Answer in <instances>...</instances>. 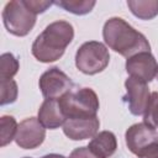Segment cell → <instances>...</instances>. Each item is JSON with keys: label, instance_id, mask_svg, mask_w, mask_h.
Here are the masks:
<instances>
[{"label": "cell", "instance_id": "cell-24", "mask_svg": "<svg viewBox=\"0 0 158 158\" xmlns=\"http://www.w3.org/2000/svg\"><path fill=\"white\" fill-rule=\"evenodd\" d=\"M23 158H31V157H23Z\"/></svg>", "mask_w": 158, "mask_h": 158}, {"label": "cell", "instance_id": "cell-1", "mask_svg": "<svg viewBox=\"0 0 158 158\" xmlns=\"http://www.w3.org/2000/svg\"><path fill=\"white\" fill-rule=\"evenodd\" d=\"M102 38L110 49L126 58L151 52V44L146 36L121 17H111L104 23Z\"/></svg>", "mask_w": 158, "mask_h": 158}, {"label": "cell", "instance_id": "cell-2", "mask_svg": "<svg viewBox=\"0 0 158 158\" xmlns=\"http://www.w3.org/2000/svg\"><path fill=\"white\" fill-rule=\"evenodd\" d=\"M74 38V28L72 23L58 20L49 23L33 41L32 56L42 63H51L59 59L65 48Z\"/></svg>", "mask_w": 158, "mask_h": 158}, {"label": "cell", "instance_id": "cell-15", "mask_svg": "<svg viewBox=\"0 0 158 158\" xmlns=\"http://www.w3.org/2000/svg\"><path fill=\"white\" fill-rule=\"evenodd\" d=\"M54 4L57 6L64 9L65 11L74 14V15H86L94 9V6L96 5V1H89V0H59V1H54Z\"/></svg>", "mask_w": 158, "mask_h": 158}, {"label": "cell", "instance_id": "cell-5", "mask_svg": "<svg viewBox=\"0 0 158 158\" xmlns=\"http://www.w3.org/2000/svg\"><path fill=\"white\" fill-rule=\"evenodd\" d=\"M110 62L107 47L99 41L84 42L75 53V67L86 75L102 72Z\"/></svg>", "mask_w": 158, "mask_h": 158}, {"label": "cell", "instance_id": "cell-13", "mask_svg": "<svg viewBox=\"0 0 158 158\" xmlns=\"http://www.w3.org/2000/svg\"><path fill=\"white\" fill-rule=\"evenodd\" d=\"M88 147L100 158H110L117 148V139L114 132L111 131H101L98 132L91 141L89 142Z\"/></svg>", "mask_w": 158, "mask_h": 158}, {"label": "cell", "instance_id": "cell-17", "mask_svg": "<svg viewBox=\"0 0 158 158\" xmlns=\"http://www.w3.org/2000/svg\"><path fill=\"white\" fill-rule=\"evenodd\" d=\"M19 123L16 122L14 116L2 115L0 117V138H1V147L9 144L12 139H15L17 132Z\"/></svg>", "mask_w": 158, "mask_h": 158}, {"label": "cell", "instance_id": "cell-23", "mask_svg": "<svg viewBox=\"0 0 158 158\" xmlns=\"http://www.w3.org/2000/svg\"><path fill=\"white\" fill-rule=\"evenodd\" d=\"M41 158H67V157H64L62 154H58V153H49V154H46Z\"/></svg>", "mask_w": 158, "mask_h": 158}, {"label": "cell", "instance_id": "cell-10", "mask_svg": "<svg viewBox=\"0 0 158 158\" xmlns=\"http://www.w3.org/2000/svg\"><path fill=\"white\" fill-rule=\"evenodd\" d=\"M125 141L128 151L137 156L149 144L158 143V132L156 128L144 122L133 123L126 130Z\"/></svg>", "mask_w": 158, "mask_h": 158}, {"label": "cell", "instance_id": "cell-21", "mask_svg": "<svg viewBox=\"0 0 158 158\" xmlns=\"http://www.w3.org/2000/svg\"><path fill=\"white\" fill-rule=\"evenodd\" d=\"M69 158H100L98 157L93 151H90V148L86 147H78L74 151H72Z\"/></svg>", "mask_w": 158, "mask_h": 158}, {"label": "cell", "instance_id": "cell-19", "mask_svg": "<svg viewBox=\"0 0 158 158\" xmlns=\"http://www.w3.org/2000/svg\"><path fill=\"white\" fill-rule=\"evenodd\" d=\"M143 122L153 128H158V91L151 93L149 101L143 114Z\"/></svg>", "mask_w": 158, "mask_h": 158}, {"label": "cell", "instance_id": "cell-11", "mask_svg": "<svg viewBox=\"0 0 158 158\" xmlns=\"http://www.w3.org/2000/svg\"><path fill=\"white\" fill-rule=\"evenodd\" d=\"M63 127L64 135L73 141H83L93 138L100 127V120L98 116L93 117H74L67 118Z\"/></svg>", "mask_w": 158, "mask_h": 158}, {"label": "cell", "instance_id": "cell-16", "mask_svg": "<svg viewBox=\"0 0 158 158\" xmlns=\"http://www.w3.org/2000/svg\"><path fill=\"white\" fill-rule=\"evenodd\" d=\"M19 68L20 63L12 53H2L0 57V80L12 79L17 74Z\"/></svg>", "mask_w": 158, "mask_h": 158}, {"label": "cell", "instance_id": "cell-22", "mask_svg": "<svg viewBox=\"0 0 158 158\" xmlns=\"http://www.w3.org/2000/svg\"><path fill=\"white\" fill-rule=\"evenodd\" d=\"M138 158H158V143H152L144 149H142L138 154Z\"/></svg>", "mask_w": 158, "mask_h": 158}, {"label": "cell", "instance_id": "cell-4", "mask_svg": "<svg viewBox=\"0 0 158 158\" xmlns=\"http://www.w3.org/2000/svg\"><path fill=\"white\" fill-rule=\"evenodd\" d=\"M1 17L7 32L17 37L27 36L37 20V15L26 5L25 0L9 1L2 10Z\"/></svg>", "mask_w": 158, "mask_h": 158}, {"label": "cell", "instance_id": "cell-9", "mask_svg": "<svg viewBox=\"0 0 158 158\" xmlns=\"http://www.w3.org/2000/svg\"><path fill=\"white\" fill-rule=\"evenodd\" d=\"M125 68L130 77L146 83L152 81L158 73V63L151 52H142L127 58Z\"/></svg>", "mask_w": 158, "mask_h": 158}, {"label": "cell", "instance_id": "cell-25", "mask_svg": "<svg viewBox=\"0 0 158 158\" xmlns=\"http://www.w3.org/2000/svg\"><path fill=\"white\" fill-rule=\"evenodd\" d=\"M157 79H158V73H157Z\"/></svg>", "mask_w": 158, "mask_h": 158}, {"label": "cell", "instance_id": "cell-6", "mask_svg": "<svg viewBox=\"0 0 158 158\" xmlns=\"http://www.w3.org/2000/svg\"><path fill=\"white\" fill-rule=\"evenodd\" d=\"M38 85L42 95L46 99L59 100L65 94L72 91L73 81L58 67H52L41 75Z\"/></svg>", "mask_w": 158, "mask_h": 158}, {"label": "cell", "instance_id": "cell-8", "mask_svg": "<svg viewBox=\"0 0 158 158\" xmlns=\"http://www.w3.org/2000/svg\"><path fill=\"white\" fill-rule=\"evenodd\" d=\"M126 95L125 100L128 104V110L132 115L139 116L144 114L147 104L151 98V91L146 81L128 77L125 81Z\"/></svg>", "mask_w": 158, "mask_h": 158}, {"label": "cell", "instance_id": "cell-18", "mask_svg": "<svg viewBox=\"0 0 158 158\" xmlns=\"http://www.w3.org/2000/svg\"><path fill=\"white\" fill-rule=\"evenodd\" d=\"M19 95L17 83L14 79L10 80H0V104L7 105L16 101Z\"/></svg>", "mask_w": 158, "mask_h": 158}, {"label": "cell", "instance_id": "cell-3", "mask_svg": "<svg viewBox=\"0 0 158 158\" xmlns=\"http://www.w3.org/2000/svg\"><path fill=\"white\" fill-rule=\"evenodd\" d=\"M59 105L67 118L96 116L100 102L96 93L90 88L72 90L59 99Z\"/></svg>", "mask_w": 158, "mask_h": 158}, {"label": "cell", "instance_id": "cell-7", "mask_svg": "<svg viewBox=\"0 0 158 158\" xmlns=\"http://www.w3.org/2000/svg\"><path fill=\"white\" fill-rule=\"evenodd\" d=\"M46 128L37 117H27L19 123L15 142L20 148L35 149L43 143Z\"/></svg>", "mask_w": 158, "mask_h": 158}, {"label": "cell", "instance_id": "cell-12", "mask_svg": "<svg viewBox=\"0 0 158 158\" xmlns=\"http://www.w3.org/2000/svg\"><path fill=\"white\" fill-rule=\"evenodd\" d=\"M40 122L48 130H56L64 125L67 117L59 105V100L46 99L38 110Z\"/></svg>", "mask_w": 158, "mask_h": 158}, {"label": "cell", "instance_id": "cell-14", "mask_svg": "<svg viewBox=\"0 0 158 158\" xmlns=\"http://www.w3.org/2000/svg\"><path fill=\"white\" fill-rule=\"evenodd\" d=\"M127 6L141 20H152L158 15V0H128Z\"/></svg>", "mask_w": 158, "mask_h": 158}, {"label": "cell", "instance_id": "cell-20", "mask_svg": "<svg viewBox=\"0 0 158 158\" xmlns=\"http://www.w3.org/2000/svg\"><path fill=\"white\" fill-rule=\"evenodd\" d=\"M25 2L36 15L44 12L52 4H54L53 1H43V0H25Z\"/></svg>", "mask_w": 158, "mask_h": 158}]
</instances>
